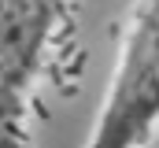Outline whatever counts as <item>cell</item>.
Masks as SVG:
<instances>
[{
    "label": "cell",
    "instance_id": "6da1fadb",
    "mask_svg": "<svg viewBox=\"0 0 159 148\" xmlns=\"http://www.w3.org/2000/svg\"><path fill=\"white\" fill-rule=\"evenodd\" d=\"M159 122V0H137L104 108L85 145L129 148Z\"/></svg>",
    "mask_w": 159,
    "mask_h": 148
},
{
    "label": "cell",
    "instance_id": "7a4b0ae2",
    "mask_svg": "<svg viewBox=\"0 0 159 148\" xmlns=\"http://www.w3.org/2000/svg\"><path fill=\"white\" fill-rule=\"evenodd\" d=\"M59 19L63 0H0V145L26 141L30 93Z\"/></svg>",
    "mask_w": 159,
    "mask_h": 148
}]
</instances>
